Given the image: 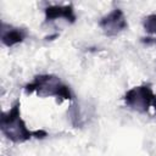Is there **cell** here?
Segmentation results:
<instances>
[{
	"instance_id": "obj_4",
	"label": "cell",
	"mask_w": 156,
	"mask_h": 156,
	"mask_svg": "<svg viewBox=\"0 0 156 156\" xmlns=\"http://www.w3.org/2000/svg\"><path fill=\"white\" fill-rule=\"evenodd\" d=\"M99 26L105 35L116 37L128 27V23L123 11L121 9H115L100 20Z\"/></svg>"
},
{
	"instance_id": "obj_3",
	"label": "cell",
	"mask_w": 156,
	"mask_h": 156,
	"mask_svg": "<svg viewBox=\"0 0 156 156\" xmlns=\"http://www.w3.org/2000/svg\"><path fill=\"white\" fill-rule=\"evenodd\" d=\"M126 105L136 112H147L156 101V95L152 91L150 84H141L129 89L124 94Z\"/></svg>"
},
{
	"instance_id": "obj_7",
	"label": "cell",
	"mask_w": 156,
	"mask_h": 156,
	"mask_svg": "<svg viewBox=\"0 0 156 156\" xmlns=\"http://www.w3.org/2000/svg\"><path fill=\"white\" fill-rule=\"evenodd\" d=\"M143 27L147 33L156 35V13H151L146 16L143 21Z\"/></svg>"
},
{
	"instance_id": "obj_1",
	"label": "cell",
	"mask_w": 156,
	"mask_h": 156,
	"mask_svg": "<svg viewBox=\"0 0 156 156\" xmlns=\"http://www.w3.org/2000/svg\"><path fill=\"white\" fill-rule=\"evenodd\" d=\"M0 129L2 134L11 140L12 143L20 144L24 143L29 139L34 138H44L46 136L45 130H29L24 123V121L21 117V104L20 101H16L11 108L6 112L1 113L0 117Z\"/></svg>"
},
{
	"instance_id": "obj_6",
	"label": "cell",
	"mask_w": 156,
	"mask_h": 156,
	"mask_svg": "<svg viewBox=\"0 0 156 156\" xmlns=\"http://www.w3.org/2000/svg\"><path fill=\"white\" fill-rule=\"evenodd\" d=\"M28 35V32L24 28L15 27L11 24L1 23V41L6 46H13L16 44L22 43Z\"/></svg>"
},
{
	"instance_id": "obj_2",
	"label": "cell",
	"mask_w": 156,
	"mask_h": 156,
	"mask_svg": "<svg viewBox=\"0 0 156 156\" xmlns=\"http://www.w3.org/2000/svg\"><path fill=\"white\" fill-rule=\"evenodd\" d=\"M27 94L37 93L39 96H55L57 100H71L73 94L67 84L54 74H39L24 87Z\"/></svg>"
},
{
	"instance_id": "obj_5",
	"label": "cell",
	"mask_w": 156,
	"mask_h": 156,
	"mask_svg": "<svg viewBox=\"0 0 156 156\" xmlns=\"http://www.w3.org/2000/svg\"><path fill=\"white\" fill-rule=\"evenodd\" d=\"M45 21L52 22L60 18H63L67 23H73L76 21V13L72 5H52L48 6L45 10Z\"/></svg>"
}]
</instances>
